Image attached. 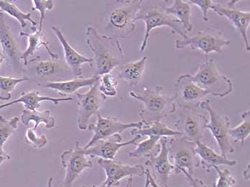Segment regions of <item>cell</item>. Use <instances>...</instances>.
<instances>
[{
    "label": "cell",
    "mask_w": 250,
    "mask_h": 187,
    "mask_svg": "<svg viewBox=\"0 0 250 187\" xmlns=\"http://www.w3.org/2000/svg\"><path fill=\"white\" fill-rule=\"evenodd\" d=\"M230 43V40L224 37L222 31L208 27L198 31L191 38L176 40L174 47L178 50L189 47L192 50L201 51L206 55L207 59L212 52L222 55L223 48L229 46Z\"/></svg>",
    "instance_id": "6"
},
{
    "label": "cell",
    "mask_w": 250,
    "mask_h": 187,
    "mask_svg": "<svg viewBox=\"0 0 250 187\" xmlns=\"http://www.w3.org/2000/svg\"><path fill=\"white\" fill-rule=\"evenodd\" d=\"M191 5H195L200 9L202 13V20L205 21H209V18L208 17V11L212 10L213 6L215 4L214 1L210 0H205V1H196V0H192V1H188Z\"/></svg>",
    "instance_id": "38"
},
{
    "label": "cell",
    "mask_w": 250,
    "mask_h": 187,
    "mask_svg": "<svg viewBox=\"0 0 250 187\" xmlns=\"http://www.w3.org/2000/svg\"><path fill=\"white\" fill-rule=\"evenodd\" d=\"M177 109L179 111L174 125V129L181 133L184 138L193 143L201 141L209 120L194 109Z\"/></svg>",
    "instance_id": "14"
},
{
    "label": "cell",
    "mask_w": 250,
    "mask_h": 187,
    "mask_svg": "<svg viewBox=\"0 0 250 187\" xmlns=\"http://www.w3.org/2000/svg\"><path fill=\"white\" fill-rule=\"evenodd\" d=\"M242 121L240 125L229 129V138L236 142H240L241 146L244 145L245 140L250 134V111L248 110L242 114Z\"/></svg>",
    "instance_id": "30"
},
{
    "label": "cell",
    "mask_w": 250,
    "mask_h": 187,
    "mask_svg": "<svg viewBox=\"0 0 250 187\" xmlns=\"http://www.w3.org/2000/svg\"><path fill=\"white\" fill-rule=\"evenodd\" d=\"M77 109V126L80 130L87 129L89 119L98 112L99 109L104 104L106 96L99 89V82L91 86L86 93H75Z\"/></svg>",
    "instance_id": "15"
},
{
    "label": "cell",
    "mask_w": 250,
    "mask_h": 187,
    "mask_svg": "<svg viewBox=\"0 0 250 187\" xmlns=\"http://www.w3.org/2000/svg\"><path fill=\"white\" fill-rule=\"evenodd\" d=\"M208 95V92L193 83L189 74L180 75L174 83L172 97L180 109L196 110Z\"/></svg>",
    "instance_id": "10"
},
{
    "label": "cell",
    "mask_w": 250,
    "mask_h": 187,
    "mask_svg": "<svg viewBox=\"0 0 250 187\" xmlns=\"http://www.w3.org/2000/svg\"><path fill=\"white\" fill-rule=\"evenodd\" d=\"M237 1H230L228 7H222L221 4H215L212 10L220 17H225L230 21L233 27L240 33L245 44L247 52L250 50L249 41L248 38V30L250 24V12L249 11H241L234 7Z\"/></svg>",
    "instance_id": "18"
},
{
    "label": "cell",
    "mask_w": 250,
    "mask_h": 187,
    "mask_svg": "<svg viewBox=\"0 0 250 187\" xmlns=\"http://www.w3.org/2000/svg\"><path fill=\"white\" fill-rule=\"evenodd\" d=\"M82 187H87V186H86V185H84V186H83ZM91 187H112L105 186V185H103V184H102V185H100V186H92Z\"/></svg>",
    "instance_id": "46"
},
{
    "label": "cell",
    "mask_w": 250,
    "mask_h": 187,
    "mask_svg": "<svg viewBox=\"0 0 250 187\" xmlns=\"http://www.w3.org/2000/svg\"><path fill=\"white\" fill-rule=\"evenodd\" d=\"M165 5L146 6L143 4V7L136 17L135 21H143L145 24V33L143 42L140 46V52H144L148 45L150 33L157 27H168L172 33L178 34L183 39L188 38V33L184 29L181 23L172 15L167 13Z\"/></svg>",
    "instance_id": "4"
},
{
    "label": "cell",
    "mask_w": 250,
    "mask_h": 187,
    "mask_svg": "<svg viewBox=\"0 0 250 187\" xmlns=\"http://www.w3.org/2000/svg\"><path fill=\"white\" fill-rule=\"evenodd\" d=\"M129 95L144 104L140 112L144 126L156 122H162L169 114H174L177 111L173 97L168 95L160 85L156 86L154 90L145 87L140 92H130Z\"/></svg>",
    "instance_id": "3"
},
{
    "label": "cell",
    "mask_w": 250,
    "mask_h": 187,
    "mask_svg": "<svg viewBox=\"0 0 250 187\" xmlns=\"http://www.w3.org/2000/svg\"><path fill=\"white\" fill-rule=\"evenodd\" d=\"M33 3V8L32 10H38L40 12V25H39L38 30L42 32V30L43 22L45 19V12L47 10H52L54 7V1L52 0H33L32 1Z\"/></svg>",
    "instance_id": "37"
},
{
    "label": "cell",
    "mask_w": 250,
    "mask_h": 187,
    "mask_svg": "<svg viewBox=\"0 0 250 187\" xmlns=\"http://www.w3.org/2000/svg\"><path fill=\"white\" fill-rule=\"evenodd\" d=\"M189 77L194 84L209 95L225 97L233 92L232 82L228 76L220 73L212 59L207 58L195 75H189Z\"/></svg>",
    "instance_id": "5"
},
{
    "label": "cell",
    "mask_w": 250,
    "mask_h": 187,
    "mask_svg": "<svg viewBox=\"0 0 250 187\" xmlns=\"http://www.w3.org/2000/svg\"><path fill=\"white\" fill-rule=\"evenodd\" d=\"M21 121L26 126H28L29 122H35V125L33 128L35 130L38 129L39 125L41 123L44 124L47 129L55 127L56 124V120L50 110L40 112L38 110L30 111L24 109L21 113Z\"/></svg>",
    "instance_id": "28"
},
{
    "label": "cell",
    "mask_w": 250,
    "mask_h": 187,
    "mask_svg": "<svg viewBox=\"0 0 250 187\" xmlns=\"http://www.w3.org/2000/svg\"><path fill=\"white\" fill-rule=\"evenodd\" d=\"M20 36L27 37V39H28V47H27V49L24 52H22L21 57V60H23V62H24V66L27 65V63H28L27 59L29 57L32 56V55H33L40 49L41 46H43V47L45 48L51 58L53 59V60H58L59 55L58 54L53 53L51 51L50 48H49V42L44 41V35H43L42 32H40L38 29L35 30L34 33L32 34L20 32Z\"/></svg>",
    "instance_id": "25"
},
{
    "label": "cell",
    "mask_w": 250,
    "mask_h": 187,
    "mask_svg": "<svg viewBox=\"0 0 250 187\" xmlns=\"http://www.w3.org/2000/svg\"><path fill=\"white\" fill-rule=\"evenodd\" d=\"M52 182H53V177H50L48 180V185H47V187H52Z\"/></svg>",
    "instance_id": "43"
},
{
    "label": "cell",
    "mask_w": 250,
    "mask_h": 187,
    "mask_svg": "<svg viewBox=\"0 0 250 187\" xmlns=\"http://www.w3.org/2000/svg\"><path fill=\"white\" fill-rule=\"evenodd\" d=\"M100 76L94 75L91 77H84L83 76L78 77L74 80H67L64 82H53L47 84L40 85L44 88L53 89L62 96L77 93V91L83 87L93 86L99 82Z\"/></svg>",
    "instance_id": "22"
},
{
    "label": "cell",
    "mask_w": 250,
    "mask_h": 187,
    "mask_svg": "<svg viewBox=\"0 0 250 187\" xmlns=\"http://www.w3.org/2000/svg\"><path fill=\"white\" fill-rule=\"evenodd\" d=\"M0 47L2 55L9 65L16 73H23L24 68L21 64L22 52H20L15 37L6 22L3 12L0 13Z\"/></svg>",
    "instance_id": "17"
},
{
    "label": "cell",
    "mask_w": 250,
    "mask_h": 187,
    "mask_svg": "<svg viewBox=\"0 0 250 187\" xmlns=\"http://www.w3.org/2000/svg\"><path fill=\"white\" fill-rule=\"evenodd\" d=\"M165 10L181 23L187 33L192 31L193 25L190 20L192 8L188 1L174 0L170 6H165Z\"/></svg>",
    "instance_id": "26"
},
{
    "label": "cell",
    "mask_w": 250,
    "mask_h": 187,
    "mask_svg": "<svg viewBox=\"0 0 250 187\" xmlns=\"http://www.w3.org/2000/svg\"><path fill=\"white\" fill-rule=\"evenodd\" d=\"M200 107L206 110L209 116V120L206 125V129L212 133L220 149V154L227 157L235 151L230 143L229 129L230 119L226 114H220L212 107L210 100H205L200 104Z\"/></svg>",
    "instance_id": "8"
},
{
    "label": "cell",
    "mask_w": 250,
    "mask_h": 187,
    "mask_svg": "<svg viewBox=\"0 0 250 187\" xmlns=\"http://www.w3.org/2000/svg\"><path fill=\"white\" fill-rule=\"evenodd\" d=\"M19 121L18 117L6 119L0 115V146H4L8 139L16 131Z\"/></svg>",
    "instance_id": "33"
},
{
    "label": "cell",
    "mask_w": 250,
    "mask_h": 187,
    "mask_svg": "<svg viewBox=\"0 0 250 187\" xmlns=\"http://www.w3.org/2000/svg\"><path fill=\"white\" fill-rule=\"evenodd\" d=\"M51 29L53 31L54 34L56 35L62 47L63 48L66 64L75 77H82L83 76L81 69L82 64L88 63L92 67L93 60H92V58H88V57L84 56V55H81V54L77 52L68 42L67 40L64 38L62 32L58 27L52 26Z\"/></svg>",
    "instance_id": "20"
},
{
    "label": "cell",
    "mask_w": 250,
    "mask_h": 187,
    "mask_svg": "<svg viewBox=\"0 0 250 187\" xmlns=\"http://www.w3.org/2000/svg\"><path fill=\"white\" fill-rule=\"evenodd\" d=\"M141 136L136 135L132 140L123 142L120 134H116L109 138L100 141L87 149H84L86 155L89 157H99L100 159H115V156L119 150L129 145H135L141 139Z\"/></svg>",
    "instance_id": "19"
},
{
    "label": "cell",
    "mask_w": 250,
    "mask_h": 187,
    "mask_svg": "<svg viewBox=\"0 0 250 187\" xmlns=\"http://www.w3.org/2000/svg\"><path fill=\"white\" fill-rule=\"evenodd\" d=\"M0 55H2V52H1V47H0Z\"/></svg>",
    "instance_id": "47"
},
{
    "label": "cell",
    "mask_w": 250,
    "mask_h": 187,
    "mask_svg": "<svg viewBox=\"0 0 250 187\" xmlns=\"http://www.w3.org/2000/svg\"><path fill=\"white\" fill-rule=\"evenodd\" d=\"M145 175H146V177L147 178L148 181H149V186L152 187H162L154 181V178L152 177V174H151L149 169L145 170Z\"/></svg>",
    "instance_id": "41"
},
{
    "label": "cell",
    "mask_w": 250,
    "mask_h": 187,
    "mask_svg": "<svg viewBox=\"0 0 250 187\" xmlns=\"http://www.w3.org/2000/svg\"><path fill=\"white\" fill-rule=\"evenodd\" d=\"M217 173V179L214 187H231L236 185V179L231 176V171L228 168L220 169L218 166L214 167Z\"/></svg>",
    "instance_id": "35"
},
{
    "label": "cell",
    "mask_w": 250,
    "mask_h": 187,
    "mask_svg": "<svg viewBox=\"0 0 250 187\" xmlns=\"http://www.w3.org/2000/svg\"><path fill=\"white\" fill-rule=\"evenodd\" d=\"M131 134L143 137H183L181 133L167 126L163 122H156L142 129H132Z\"/></svg>",
    "instance_id": "27"
},
{
    "label": "cell",
    "mask_w": 250,
    "mask_h": 187,
    "mask_svg": "<svg viewBox=\"0 0 250 187\" xmlns=\"http://www.w3.org/2000/svg\"><path fill=\"white\" fill-rule=\"evenodd\" d=\"M4 60H5V59H4V56L0 55V66H1L2 63L4 62Z\"/></svg>",
    "instance_id": "44"
},
{
    "label": "cell",
    "mask_w": 250,
    "mask_h": 187,
    "mask_svg": "<svg viewBox=\"0 0 250 187\" xmlns=\"http://www.w3.org/2000/svg\"><path fill=\"white\" fill-rule=\"evenodd\" d=\"M11 156L10 154H7L4 149H3L2 146H0V166H1V164L3 162H5L7 160H10Z\"/></svg>",
    "instance_id": "40"
},
{
    "label": "cell",
    "mask_w": 250,
    "mask_h": 187,
    "mask_svg": "<svg viewBox=\"0 0 250 187\" xmlns=\"http://www.w3.org/2000/svg\"><path fill=\"white\" fill-rule=\"evenodd\" d=\"M1 12H1V10H0V13H1Z\"/></svg>",
    "instance_id": "48"
},
{
    "label": "cell",
    "mask_w": 250,
    "mask_h": 187,
    "mask_svg": "<svg viewBox=\"0 0 250 187\" xmlns=\"http://www.w3.org/2000/svg\"><path fill=\"white\" fill-rule=\"evenodd\" d=\"M181 173H183L185 177L188 179V182L190 184L191 187H208V185L205 183L203 180L202 179H197V178H194L193 176H191L190 174H188L187 171H182Z\"/></svg>",
    "instance_id": "39"
},
{
    "label": "cell",
    "mask_w": 250,
    "mask_h": 187,
    "mask_svg": "<svg viewBox=\"0 0 250 187\" xmlns=\"http://www.w3.org/2000/svg\"><path fill=\"white\" fill-rule=\"evenodd\" d=\"M119 81L110 73L101 75L99 79V89L106 97H115Z\"/></svg>",
    "instance_id": "34"
},
{
    "label": "cell",
    "mask_w": 250,
    "mask_h": 187,
    "mask_svg": "<svg viewBox=\"0 0 250 187\" xmlns=\"http://www.w3.org/2000/svg\"><path fill=\"white\" fill-rule=\"evenodd\" d=\"M98 163L106 174V179L103 185L107 187H118L120 181L124 178L143 177L146 170L143 165H125L115 159H100Z\"/></svg>",
    "instance_id": "16"
},
{
    "label": "cell",
    "mask_w": 250,
    "mask_h": 187,
    "mask_svg": "<svg viewBox=\"0 0 250 187\" xmlns=\"http://www.w3.org/2000/svg\"><path fill=\"white\" fill-rule=\"evenodd\" d=\"M26 66L27 68L24 69L23 73H28L30 75L29 80L32 79L39 86L57 82L56 80L67 77L71 72L67 64L60 62L58 60H43L40 57L29 60Z\"/></svg>",
    "instance_id": "9"
},
{
    "label": "cell",
    "mask_w": 250,
    "mask_h": 187,
    "mask_svg": "<svg viewBox=\"0 0 250 187\" xmlns=\"http://www.w3.org/2000/svg\"><path fill=\"white\" fill-rule=\"evenodd\" d=\"M133 177H129L127 179V183H126L125 187H133Z\"/></svg>",
    "instance_id": "42"
},
{
    "label": "cell",
    "mask_w": 250,
    "mask_h": 187,
    "mask_svg": "<svg viewBox=\"0 0 250 187\" xmlns=\"http://www.w3.org/2000/svg\"><path fill=\"white\" fill-rule=\"evenodd\" d=\"M97 120L95 124H91L88 129L93 131L94 134L91 140L88 142L84 149L90 147L92 145L101 140L109 138L116 134H121L123 131L129 129H140L144 127V125L141 121L137 122H124L117 120L115 117H104L97 112Z\"/></svg>",
    "instance_id": "11"
},
{
    "label": "cell",
    "mask_w": 250,
    "mask_h": 187,
    "mask_svg": "<svg viewBox=\"0 0 250 187\" xmlns=\"http://www.w3.org/2000/svg\"><path fill=\"white\" fill-rule=\"evenodd\" d=\"M159 151L151 154L145 165L149 168L154 181L162 187H167L169 176L174 172V167L169 159V139L162 137L159 141Z\"/></svg>",
    "instance_id": "13"
},
{
    "label": "cell",
    "mask_w": 250,
    "mask_h": 187,
    "mask_svg": "<svg viewBox=\"0 0 250 187\" xmlns=\"http://www.w3.org/2000/svg\"><path fill=\"white\" fill-rule=\"evenodd\" d=\"M195 144L183 137L169 139V159L172 160L174 172L185 171L193 176L196 168L200 166V159L194 151Z\"/></svg>",
    "instance_id": "7"
},
{
    "label": "cell",
    "mask_w": 250,
    "mask_h": 187,
    "mask_svg": "<svg viewBox=\"0 0 250 187\" xmlns=\"http://www.w3.org/2000/svg\"><path fill=\"white\" fill-rule=\"evenodd\" d=\"M60 159L62 165L65 168L63 187H72L82 172L93 166L91 157L86 155L80 142H76L73 149L64 151L60 156Z\"/></svg>",
    "instance_id": "12"
},
{
    "label": "cell",
    "mask_w": 250,
    "mask_h": 187,
    "mask_svg": "<svg viewBox=\"0 0 250 187\" xmlns=\"http://www.w3.org/2000/svg\"><path fill=\"white\" fill-rule=\"evenodd\" d=\"M87 43L94 54L92 67H95V75L110 73L124 64L126 55L117 39L100 35L95 27L89 26L87 28Z\"/></svg>",
    "instance_id": "1"
},
{
    "label": "cell",
    "mask_w": 250,
    "mask_h": 187,
    "mask_svg": "<svg viewBox=\"0 0 250 187\" xmlns=\"http://www.w3.org/2000/svg\"><path fill=\"white\" fill-rule=\"evenodd\" d=\"M27 77L15 78L12 77L0 76V100L8 101L12 98V92L17 85L23 82L28 81Z\"/></svg>",
    "instance_id": "32"
},
{
    "label": "cell",
    "mask_w": 250,
    "mask_h": 187,
    "mask_svg": "<svg viewBox=\"0 0 250 187\" xmlns=\"http://www.w3.org/2000/svg\"><path fill=\"white\" fill-rule=\"evenodd\" d=\"M197 155L200 159V165L204 169L209 172L215 166H233L237 165L235 160H231L216 152L212 148L204 144L201 141L196 142L194 148Z\"/></svg>",
    "instance_id": "21"
},
{
    "label": "cell",
    "mask_w": 250,
    "mask_h": 187,
    "mask_svg": "<svg viewBox=\"0 0 250 187\" xmlns=\"http://www.w3.org/2000/svg\"><path fill=\"white\" fill-rule=\"evenodd\" d=\"M145 1L143 0H118L108 4L104 25V35L122 40L135 31V19Z\"/></svg>",
    "instance_id": "2"
},
{
    "label": "cell",
    "mask_w": 250,
    "mask_h": 187,
    "mask_svg": "<svg viewBox=\"0 0 250 187\" xmlns=\"http://www.w3.org/2000/svg\"><path fill=\"white\" fill-rule=\"evenodd\" d=\"M73 99L72 97H61V98H53V97H47V96H41L38 91L33 90L30 92H23L21 94L19 98L14 101L10 102L0 104V110L7 107V106H12L15 104L21 103L24 104V108L27 110L34 111L37 110L40 106L42 103L43 102H50L55 105H58L60 102H69L72 101Z\"/></svg>",
    "instance_id": "24"
},
{
    "label": "cell",
    "mask_w": 250,
    "mask_h": 187,
    "mask_svg": "<svg viewBox=\"0 0 250 187\" xmlns=\"http://www.w3.org/2000/svg\"><path fill=\"white\" fill-rule=\"evenodd\" d=\"M149 187V182L148 181L147 178L146 177V180H145V187Z\"/></svg>",
    "instance_id": "45"
},
{
    "label": "cell",
    "mask_w": 250,
    "mask_h": 187,
    "mask_svg": "<svg viewBox=\"0 0 250 187\" xmlns=\"http://www.w3.org/2000/svg\"><path fill=\"white\" fill-rule=\"evenodd\" d=\"M161 137H149L140 143H136L137 148L133 151H129L128 156L130 158H142V157H149L152 154L154 148L158 146L159 141Z\"/></svg>",
    "instance_id": "31"
},
{
    "label": "cell",
    "mask_w": 250,
    "mask_h": 187,
    "mask_svg": "<svg viewBox=\"0 0 250 187\" xmlns=\"http://www.w3.org/2000/svg\"><path fill=\"white\" fill-rule=\"evenodd\" d=\"M147 60V57H143L137 61L121 64L117 67L116 78L125 81L129 86H137L143 80Z\"/></svg>",
    "instance_id": "23"
},
{
    "label": "cell",
    "mask_w": 250,
    "mask_h": 187,
    "mask_svg": "<svg viewBox=\"0 0 250 187\" xmlns=\"http://www.w3.org/2000/svg\"><path fill=\"white\" fill-rule=\"evenodd\" d=\"M25 141L26 143L35 149H42L47 144V137L44 134L39 136L33 128H29L26 131Z\"/></svg>",
    "instance_id": "36"
},
{
    "label": "cell",
    "mask_w": 250,
    "mask_h": 187,
    "mask_svg": "<svg viewBox=\"0 0 250 187\" xmlns=\"http://www.w3.org/2000/svg\"><path fill=\"white\" fill-rule=\"evenodd\" d=\"M0 10L6 12L19 21L22 29L27 27V21L32 24V27H36L37 22L32 18L31 13H24L10 1H0Z\"/></svg>",
    "instance_id": "29"
}]
</instances>
